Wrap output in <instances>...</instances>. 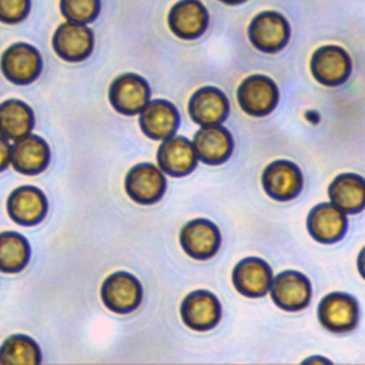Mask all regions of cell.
<instances>
[{
	"label": "cell",
	"mask_w": 365,
	"mask_h": 365,
	"mask_svg": "<svg viewBox=\"0 0 365 365\" xmlns=\"http://www.w3.org/2000/svg\"><path fill=\"white\" fill-rule=\"evenodd\" d=\"M101 299L110 311L128 314L141 304L143 288L133 274L118 271L104 279L101 285Z\"/></svg>",
	"instance_id": "1"
},
{
	"label": "cell",
	"mask_w": 365,
	"mask_h": 365,
	"mask_svg": "<svg viewBox=\"0 0 365 365\" xmlns=\"http://www.w3.org/2000/svg\"><path fill=\"white\" fill-rule=\"evenodd\" d=\"M248 37L255 48L264 53H277L288 43L289 24L281 13L267 10L252 19Z\"/></svg>",
	"instance_id": "2"
},
{
	"label": "cell",
	"mask_w": 365,
	"mask_h": 365,
	"mask_svg": "<svg viewBox=\"0 0 365 365\" xmlns=\"http://www.w3.org/2000/svg\"><path fill=\"white\" fill-rule=\"evenodd\" d=\"M278 97V87L274 80L262 74L247 77L242 80L237 91L240 107L254 117L269 114L275 108Z\"/></svg>",
	"instance_id": "3"
},
{
	"label": "cell",
	"mask_w": 365,
	"mask_h": 365,
	"mask_svg": "<svg viewBox=\"0 0 365 365\" xmlns=\"http://www.w3.org/2000/svg\"><path fill=\"white\" fill-rule=\"evenodd\" d=\"M41 56L27 43L11 44L1 56L0 67L4 77L14 84H29L41 73Z\"/></svg>",
	"instance_id": "4"
},
{
	"label": "cell",
	"mask_w": 365,
	"mask_h": 365,
	"mask_svg": "<svg viewBox=\"0 0 365 365\" xmlns=\"http://www.w3.org/2000/svg\"><path fill=\"white\" fill-rule=\"evenodd\" d=\"M108 97L111 106L121 114L134 115L150 100V86L138 74L125 73L118 76L110 86Z\"/></svg>",
	"instance_id": "5"
},
{
	"label": "cell",
	"mask_w": 365,
	"mask_h": 365,
	"mask_svg": "<svg viewBox=\"0 0 365 365\" xmlns=\"http://www.w3.org/2000/svg\"><path fill=\"white\" fill-rule=\"evenodd\" d=\"M351 70V57L339 46H322L311 57V73L324 86L342 84Z\"/></svg>",
	"instance_id": "6"
},
{
	"label": "cell",
	"mask_w": 365,
	"mask_h": 365,
	"mask_svg": "<svg viewBox=\"0 0 365 365\" xmlns=\"http://www.w3.org/2000/svg\"><path fill=\"white\" fill-rule=\"evenodd\" d=\"M302 173L297 164L288 160H277L268 164L262 173L265 192L278 201L292 200L302 190Z\"/></svg>",
	"instance_id": "7"
},
{
	"label": "cell",
	"mask_w": 365,
	"mask_h": 365,
	"mask_svg": "<svg viewBox=\"0 0 365 365\" xmlns=\"http://www.w3.org/2000/svg\"><path fill=\"white\" fill-rule=\"evenodd\" d=\"M167 187L165 177L160 168L150 163L134 165L125 177V191L138 204L157 202Z\"/></svg>",
	"instance_id": "8"
},
{
	"label": "cell",
	"mask_w": 365,
	"mask_h": 365,
	"mask_svg": "<svg viewBox=\"0 0 365 365\" xmlns=\"http://www.w3.org/2000/svg\"><path fill=\"white\" fill-rule=\"evenodd\" d=\"M182 250L195 259H208L214 257L221 244V235L214 222L205 218L188 221L180 232Z\"/></svg>",
	"instance_id": "9"
},
{
	"label": "cell",
	"mask_w": 365,
	"mask_h": 365,
	"mask_svg": "<svg viewBox=\"0 0 365 365\" xmlns=\"http://www.w3.org/2000/svg\"><path fill=\"white\" fill-rule=\"evenodd\" d=\"M93 31L81 23H63L53 36V48L66 61L76 63L87 58L93 51Z\"/></svg>",
	"instance_id": "10"
},
{
	"label": "cell",
	"mask_w": 365,
	"mask_h": 365,
	"mask_svg": "<svg viewBox=\"0 0 365 365\" xmlns=\"http://www.w3.org/2000/svg\"><path fill=\"white\" fill-rule=\"evenodd\" d=\"M274 302L285 311H299L309 304V279L298 271H284L272 278L269 285Z\"/></svg>",
	"instance_id": "11"
},
{
	"label": "cell",
	"mask_w": 365,
	"mask_h": 365,
	"mask_svg": "<svg viewBox=\"0 0 365 365\" xmlns=\"http://www.w3.org/2000/svg\"><path fill=\"white\" fill-rule=\"evenodd\" d=\"M221 317V305L217 297L205 289L190 292L181 304V318L194 331L214 328Z\"/></svg>",
	"instance_id": "12"
},
{
	"label": "cell",
	"mask_w": 365,
	"mask_h": 365,
	"mask_svg": "<svg viewBox=\"0 0 365 365\" xmlns=\"http://www.w3.org/2000/svg\"><path fill=\"white\" fill-rule=\"evenodd\" d=\"M318 318L322 327L332 332L351 331L358 322V304L345 292H331L322 298Z\"/></svg>",
	"instance_id": "13"
},
{
	"label": "cell",
	"mask_w": 365,
	"mask_h": 365,
	"mask_svg": "<svg viewBox=\"0 0 365 365\" xmlns=\"http://www.w3.org/2000/svg\"><path fill=\"white\" fill-rule=\"evenodd\" d=\"M9 217L20 225H36L47 212V198L43 191L33 185L16 188L7 198Z\"/></svg>",
	"instance_id": "14"
},
{
	"label": "cell",
	"mask_w": 365,
	"mask_h": 365,
	"mask_svg": "<svg viewBox=\"0 0 365 365\" xmlns=\"http://www.w3.org/2000/svg\"><path fill=\"white\" fill-rule=\"evenodd\" d=\"M10 163L21 174L36 175L50 163L48 144L38 135L27 134L10 147Z\"/></svg>",
	"instance_id": "15"
},
{
	"label": "cell",
	"mask_w": 365,
	"mask_h": 365,
	"mask_svg": "<svg viewBox=\"0 0 365 365\" xmlns=\"http://www.w3.org/2000/svg\"><path fill=\"white\" fill-rule=\"evenodd\" d=\"M197 158L205 164H222L225 163L234 148L232 137L230 131L220 125H202L194 135L192 141Z\"/></svg>",
	"instance_id": "16"
},
{
	"label": "cell",
	"mask_w": 365,
	"mask_h": 365,
	"mask_svg": "<svg viewBox=\"0 0 365 365\" xmlns=\"http://www.w3.org/2000/svg\"><path fill=\"white\" fill-rule=\"evenodd\" d=\"M197 160L192 143L181 135L165 138L157 151L160 170L173 177L190 174L195 168Z\"/></svg>",
	"instance_id": "17"
},
{
	"label": "cell",
	"mask_w": 365,
	"mask_h": 365,
	"mask_svg": "<svg viewBox=\"0 0 365 365\" xmlns=\"http://www.w3.org/2000/svg\"><path fill=\"white\" fill-rule=\"evenodd\" d=\"M271 281V267L257 257L241 259L232 269V284L245 297L257 298L265 295L269 291Z\"/></svg>",
	"instance_id": "18"
},
{
	"label": "cell",
	"mask_w": 365,
	"mask_h": 365,
	"mask_svg": "<svg viewBox=\"0 0 365 365\" xmlns=\"http://www.w3.org/2000/svg\"><path fill=\"white\" fill-rule=\"evenodd\" d=\"M168 26L177 37L192 40L205 31L208 13L200 0H180L168 13Z\"/></svg>",
	"instance_id": "19"
},
{
	"label": "cell",
	"mask_w": 365,
	"mask_h": 365,
	"mask_svg": "<svg viewBox=\"0 0 365 365\" xmlns=\"http://www.w3.org/2000/svg\"><path fill=\"white\" fill-rule=\"evenodd\" d=\"M138 114L143 133L153 140L171 137L180 124L178 110L167 100H148Z\"/></svg>",
	"instance_id": "20"
},
{
	"label": "cell",
	"mask_w": 365,
	"mask_h": 365,
	"mask_svg": "<svg viewBox=\"0 0 365 365\" xmlns=\"http://www.w3.org/2000/svg\"><path fill=\"white\" fill-rule=\"evenodd\" d=\"M228 100L217 87H201L190 98L188 113L198 125L221 124L228 115Z\"/></svg>",
	"instance_id": "21"
},
{
	"label": "cell",
	"mask_w": 365,
	"mask_h": 365,
	"mask_svg": "<svg viewBox=\"0 0 365 365\" xmlns=\"http://www.w3.org/2000/svg\"><path fill=\"white\" fill-rule=\"evenodd\" d=\"M345 212L332 202H322L315 205L308 214L307 227L311 237L319 242L331 244L341 240L346 231Z\"/></svg>",
	"instance_id": "22"
},
{
	"label": "cell",
	"mask_w": 365,
	"mask_h": 365,
	"mask_svg": "<svg viewBox=\"0 0 365 365\" xmlns=\"http://www.w3.org/2000/svg\"><path fill=\"white\" fill-rule=\"evenodd\" d=\"M331 202L344 212L355 214L365 205V181L361 175L344 173L334 178L328 188Z\"/></svg>",
	"instance_id": "23"
},
{
	"label": "cell",
	"mask_w": 365,
	"mask_h": 365,
	"mask_svg": "<svg viewBox=\"0 0 365 365\" xmlns=\"http://www.w3.org/2000/svg\"><path fill=\"white\" fill-rule=\"evenodd\" d=\"M33 110L20 100H6L0 104V134L9 140H19L33 130Z\"/></svg>",
	"instance_id": "24"
},
{
	"label": "cell",
	"mask_w": 365,
	"mask_h": 365,
	"mask_svg": "<svg viewBox=\"0 0 365 365\" xmlns=\"http://www.w3.org/2000/svg\"><path fill=\"white\" fill-rule=\"evenodd\" d=\"M30 259V245L26 237L16 231L0 232V271L20 272Z\"/></svg>",
	"instance_id": "25"
},
{
	"label": "cell",
	"mask_w": 365,
	"mask_h": 365,
	"mask_svg": "<svg viewBox=\"0 0 365 365\" xmlns=\"http://www.w3.org/2000/svg\"><path fill=\"white\" fill-rule=\"evenodd\" d=\"M40 362V346L27 335H11L0 346L1 365H37Z\"/></svg>",
	"instance_id": "26"
},
{
	"label": "cell",
	"mask_w": 365,
	"mask_h": 365,
	"mask_svg": "<svg viewBox=\"0 0 365 365\" xmlns=\"http://www.w3.org/2000/svg\"><path fill=\"white\" fill-rule=\"evenodd\" d=\"M100 0H60V9L63 16L68 21L90 23L100 13Z\"/></svg>",
	"instance_id": "27"
},
{
	"label": "cell",
	"mask_w": 365,
	"mask_h": 365,
	"mask_svg": "<svg viewBox=\"0 0 365 365\" xmlns=\"http://www.w3.org/2000/svg\"><path fill=\"white\" fill-rule=\"evenodd\" d=\"M30 0H0V21L16 24L27 17Z\"/></svg>",
	"instance_id": "28"
},
{
	"label": "cell",
	"mask_w": 365,
	"mask_h": 365,
	"mask_svg": "<svg viewBox=\"0 0 365 365\" xmlns=\"http://www.w3.org/2000/svg\"><path fill=\"white\" fill-rule=\"evenodd\" d=\"M10 144L0 134V171H3L10 163Z\"/></svg>",
	"instance_id": "29"
},
{
	"label": "cell",
	"mask_w": 365,
	"mask_h": 365,
	"mask_svg": "<svg viewBox=\"0 0 365 365\" xmlns=\"http://www.w3.org/2000/svg\"><path fill=\"white\" fill-rule=\"evenodd\" d=\"M220 1H222V3H225V4L234 6V4H241V3H244L245 0H220Z\"/></svg>",
	"instance_id": "30"
}]
</instances>
